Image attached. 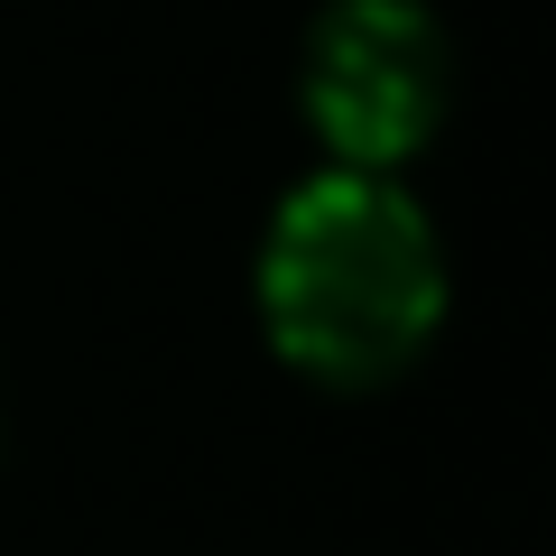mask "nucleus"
<instances>
[{
	"mask_svg": "<svg viewBox=\"0 0 556 556\" xmlns=\"http://www.w3.org/2000/svg\"><path fill=\"white\" fill-rule=\"evenodd\" d=\"M260 316L269 343L325 390L399 380L445 316V251L427 204L362 167L306 177L260 241Z\"/></svg>",
	"mask_w": 556,
	"mask_h": 556,
	"instance_id": "nucleus-1",
	"label": "nucleus"
},
{
	"mask_svg": "<svg viewBox=\"0 0 556 556\" xmlns=\"http://www.w3.org/2000/svg\"><path fill=\"white\" fill-rule=\"evenodd\" d=\"M445 84H455V56H445V28L417 0H334L306 38L298 93H306V130L325 139V159L390 177L437 139Z\"/></svg>",
	"mask_w": 556,
	"mask_h": 556,
	"instance_id": "nucleus-2",
	"label": "nucleus"
}]
</instances>
